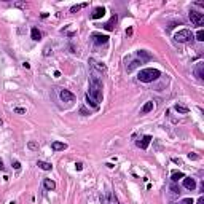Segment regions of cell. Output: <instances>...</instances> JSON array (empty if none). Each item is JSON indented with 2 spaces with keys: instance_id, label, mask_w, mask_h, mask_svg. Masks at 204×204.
Here are the masks:
<instances>
[{
  "instance_id": "cell-1",
  "label": "cell",
  "mask_w": 204,
  "mask_h": 204,
  "mask_svg": "<svg viewBox=\"0 0 204 204\" xmlns=\"http://www.w3.org/2000/svg\"><path fill=\"white\" fill-rule=\"evenodd\" d=\"M88 96L91 99H94L98 104L102 100V81L99 80V76H91Z\"/></svg>"
},
{
  "instance_id": "cell-2",
  "label": "cell",
  "mask_w": 204,
  "mask_h": 204,
  "mask_svg": "<svg viewBox=\"0 0 204 204\" xmlns=\"http://www.w3.org/2000/svg\"><path fill=\"white\" fill-rule=\"evenodd\" d=\"M161 76V72L158 69H142L139 72V81H142V83H152V81L158 80Z\"/></svg>"
},
{
  "instance_id": "cell-3",
  "label": "cell",
  "mask_w": 204,
  "mask_h": 204,
  "mask_svg": "<svg viewBox=\"0 0 204 204\" xmlns=\"http://www.w3.org/2000/svg\"><path fill=\"white\" fill-rule=\"evenodd\" d=\"M174 38H176V42H178V43H188V42H191V40L195 38V35H193L191 30L182 29V30H178V32H176Z\"/></svg>"
},
{
  "instance_id": "cell-4",
  "label": "cell",
  "mask_w": 204,
  "mask_h": 204,
  "mask_svg": "<svg viewBox=\"0 0 204 204\" xmlns=\"http://www.w3.org/2000/svg\"><path fill=\"white\" fill-rule=\"evenodd\" d=\"M188 18H190V21L193 26H201L204 24V14L200 13V11H196V10H191L190 13H188Z\"/></svg>"
},
{
  "instance_id": "cell-5",
  "label": "cell",
  "mask_w": 204,
  "mask_h": 204,
  "mask_svg": "<svg viewBox=\"0 0 204 204\" xmlns=\"http://www.w3.org/2000/svg\"><path fill=\"white\" fill-rule=\"evenodd\" d=\"M59 98L62 99L64 102H69V104L75 102V94L70 93L69 89H61V91H59Z\"/></svg>"
},
{
  "instance_id": "cell-6",
  "label": "cell",
  "mask_w": 204,
  "mask_h": 204,
  "mask_svg": "<svg viewBox=\"0 0 204 204\" xmlns=\"http://www.w3.org/2000/svg\"><path fill=\"white\" fill-rule=\"evenodd\" d=\"M91 40H93L94 45H105L107 42H109V35H102V34H93L91 35Z\"/></svg>"
},
{
  "instance_id": "cell-7",
  "label": "cell",
  "mask_w": 204,
  "mask_h": 204,
  "mask_svg": "<svg viewBox=\"0 0 204 204\" xmlns=\"http://www.w3.org/2000/svg\"><path fill=\"white\" fill-rule=\"evenodd\" d=\"M183 187H185L187 190L193 191L196 188V180L193 177H183Z\"/></svg>"
},
{
  "instance_id": "cell-8",
  "label": "cell",
  "mask_w": 204,
  "mask_h": 204,
  "mask_svg": "<svg viewBox=\"0 0 204 204\" xmlns=\"http://www.w3.org/2000/svg\"><path fill=\"white\" fill-rule=\"evenodd\" d=\"M150 142H152V136H144V137H140L139 140H137V147L142 150H145L147 147L150 145Z\"/></svg>"
},
{
  "instance_id": "cell-9",
  "label": "cell",
  "mask_w": 204,
  "mask_h": 204,
  "mask_svg": "<svg viewBox=\"0 0 204 204\" xmlns=\"http://www.w3.org/2000/svg\"><path fill=\"white\" fill-rule=\"evenodd\" d=\"M137 59L142 61V62H147V61H152V54L145 50H139L137 51Z\"/></svg>"
},
{
  "instance_id": "cell-10",
  "label": "cell",
  "mask_w": 204,
  "mask_h": 204,
  "mask_svg": "<svg viewBox=\"0 0 204 204\" xmlns=\"http://www.w3.org/2000/svg\"><path fill=\"white\" fill-rule=\"evenodd\" d=\"M89 64L93 65L94 69H98L99 72H107V65L104 62H98V61H94V59H89Z\"/></svg>"
},
{
  "instance_id": "cell-11",
  "label": "cell",
  "mask_w": 204,
  "mask_h": 204,
  "mask_svg": "<svg viewBox=\"0 0 204 204\" xmlns=\"http://www.w3.org/2000/svg\"><path fill=\"white\" fill-rule=\"evenodd\" d=\"M104 14H105V8H104V7H98V8H94V11H93V14H91V18H93V19H100Z\"/></svg>"
},
{
  "instance_id": "cell-12",
  "label": "cell",
  "mask_w": 204,
  "mask_h": 204,
  "mask_svg": "<svg viewBox=\"0 0 204 204\" xmlns=\"http://www.w3.org/2000/svg\"><path fill=\"white\" fill-rule=\"evenodd\" d=\"M195 75H196L200 80H202V78H204V62H198V64H196Z\"/></svg>"
},
{
  "instance_id": "cell-13",
  "label": "cell",
  "mask_w": 204,
  "mask_h": 204,
  "mask_svg": "<svg viewBox=\"0 0 204 204\" xmlns=\"http://www.w3.org/2000/svg\"><path fill=\"white\" fill-rule=\"evenodd\" d=\"M116 21H118V18H116V14H113V16L110 18V21L107 22V24H104V29H107V30H113Z\"/></svg>"
},
{
  "instance_id": "cell-14",
  "label": "cell",
  "mask_w": 204,
  "mask_h": 204,
  "mask_svg": "<svg viewBox=\"0 0 204 204\" xmlns=\"http://www.w3.org/2000/svg\"><path fill=\"white\" fill-rule=\"evenodd\" d=\"M51 148H53L54 152H59V150H65L67 148V144H64V142H53V144H51Z\"/></svg>"
},
{
  "instance_id": "cell-15",
  "label": "cell",
  "mask_w": 204,
  "mask_h": 204,
  "mask_svg": "<svg viewBox=\"0 0 204 204\" xmlns=\"http://www.w3.org/2000/svg\"><path fill=\"white\" fill-rule=\"evenodd\" d=\"M152 110H153V102L148 100V102H145V105L140 109V115H147V113H150Z\"/></svg>"
},
{
  "instance_id": "cell-16",
  "label": "cell",
  "mask_w": 204,
  "mask_h": 204,
  "mask_svg": "<svg viewBox=\"0 0 204 204\" xmlns=\"http://www.w3.org/2000/svg\"><path fill=\"white\" fill-rule=\"evenodd\" d=\"M140 64H144V62H142V61H139V59H134V61H132V62H131L129 65H126V70H128V74H129V72H132V70H134L136 67H139Z\"/></svg>"
},
{
  "instance_id": "cell-17",
  "label": "cell",
  "mask_w": 204,
  "mask_h": 204,
  "mask_svg": "<svg viewBox=\"0 0 204 204\" xmlns=\"http://www.w3.org/2000/svg\"><path fill=\"white\" fill-rule=\"evenodd\" d=\"M43 187L51 191V190H54V188H56V182L51 180V178H45V180H43Z\"/></svg>"
},
{
  "instance_id": "cell-18",
  "label": "cell",
  "mask_w": 204,
  "mask_h": 204,
  "mask_svg": "<svg viewBox=\"0 0 204 204\" xmlns=\"http://www.w3.org/2000/svg\"><path fill=\"white\" fill-rule=\"evenodd\" d=\"M185 176H183V172H180V171H174L172 172V176H171V180H172V183H176V182H178L180 178H183Z\"/></svg>"
},
{
  "instance_id": "cell-19",
  "label": "cell",
  "mask_w": 204,
  "mask_h": 204,
  "mask_svg": "<svg viewBox=\"0 0 204 204\" xmlns=\"http://www.w3.org/2000/svg\"><path fill=\"white\" fill-rule=\"evenodd\" d=\"M30 35H32V40H35V42H38V40H42V32L37 29V27H34L32 30H30Z\"/></svg>"
},
{
  "instance_id": "cell-20",
  "label": "cell",
  "mask_w": 204,
  "mask_h": 204,
  "mask_svg": "<svg viewBox=\"0 0 204 204\" xmlns=\"http://www.w3.org/2000/svg\"><path fill=\"white\" fill-rule=\"evenodd\" d=\"M37 166L40 167V169H43V171H51V169H53V166H51L50 163H46V161H37Z\"/></svg>"
},
{
  "instance_id": "cell-21",
  "label": "cell",
  "mask_w": 204,
  "mask_h": 204,
  "mask_svg": "<svg viewBox=\"0 0 204 204\" xmlns=\"http://www.w3.org/2000/svg\"><path fill=\"white\" fill-rule=\"evenodd\" d=\"M174 109H176V112H178V113H183V115L190 112V110H188V107H185V105H180V104H176V105H174Z\"/></svg>"
},
{
  "instance_id": "cell-22",
  "label": "cell",
  "mask_w": 204,
  "mask_h": 204,
  "mask_svg": "<svg viewBox=\"0 0 204 204\" xmlns=\"http://www.w3.org/2000/svg\"><path fill=\"white\" fill-rule=\"evenodd\" d=\"M27 147H29V150H32V152H38V148H40V145L35 140H29Z\"/></svg>"
},
{
  "instance_id": "cell-23",
  "label": "cell",
  "mask_w": 204,
  "mask_h": 204,
  "mask_svg": "<svg viewBox=\"0 0 204 204\" xmlns=\"http://www.w3.org/2000/svg\"><path fill=\"white\" fill-rule=\"evenodd\" d=\"M88 7V3H80V5H74L72 8H70V11L72 13H76V11H80V10H83V8H86Z\"/></svg>"
},
{
  "instance_id": "cell-24",
  "label": "cell",
  "mask_w": 204,
  "mask_h": 204,
  "mask_svg": "<svg viewBox=\"0 0 204 204\" xmlns=\"http://www.w3.org/2000/svg\"><path fill=\"white\" fill-rule=\"evenodd\" d=\"M86 104H88V105H91V107H93V109H98V107H99V104H98V102H96L94 99H91L88 94H86Z\"/></svg>"
},
{
  "instance_id": "cell-25",
  "label": "cell",
  "mask_w": 204,
  "mask_h": 204,
  "mask_svg": "<svg viewBox=\"0 0 204 204\" xmlns=\"http://www.w3.org/2000/svg\"><path fill=\"white\" fill-rule=\"evenodd\" d=\"M196 40L198 42H204V30H198V34H196Z\"/></svg>"
},
{
  "instance_id": "cell-26",
  "label": "cell",
  "mask_w": 204,
  "mask_h": 204,
  "mask_svg": "<svg viewBox=\"0 0 204 204\" xmlns=\"http://www.w3.org/2000/svg\"><path fill=\"white\" fill-rule=\"evenodd\" d=\"M13 112H14V113H19V115H22V113H26V109H22V107H14V109H13Z\"/></svg>"
},
{
  "instance_id": "cell-27",
  "label": "cell",
  "mask_w": 204,
  "mask_h": 204,
  "mask_svg": "<svg viewBox=\"0 0 204 204\" xmlns=\"http://www.w3.org/2000/svg\"><path fill=\"white\" fill-rule=\"evenodd\" d=\"M180 204H195V201L191 200V198H185V200H182Z\"/></svg>"
},
{
  "instance_id": "cell-28",
  "label": "cell",
  "mask_w": 204,
  "mask_h": 204,
  "mask_svg": "<svg viewBox=\"0 0 204 204\" xmlns=\"http://www.w3.org/2000/svg\"><path fill=\"white\" fill-rule=\"evenodd\" d=\"M109 204H118V200H116L115 195H110V201H109Z\"/></svg>"
},
{
  "instance_id": "cell-29",
  "label": "cell",
  "mask_w": 204,
  "mask_h": 204,
  "mask_svg": "<svg viewBox=\"0 0 204 204\" xmlns=\"http://www.w3.org/2000/svg\"><path fill=\"white\" fill-rule=\"evenodd\" d=\"M75 169L76 171H81V169H83V163H80V161L75 163Z\"/></svg>"
},
{
  "instance_id": "cell-30",
  "label": "cell",
  "mask_w": 204,
  "mask_h": 204,
  "mask_svg": "<svg viewBox=\"0 0 204 204\" xmlns=\"http://www.w3.org/2000/svg\"><path fill=\"white\" fill-rule=\"evenodd\" d=\"M13 167H14V169H19V167H21V164H19V161H13Z\"/></svg>"
},
{
  "instance_id": "cell-31",
  "label": "cell",
  "mask_w": 204,
  "mask_h": 204,
  "mask_svg": "<svg viewBox=\"0 0 204 204\" xmlns=\"http://www.w3.org/2000/svg\"><path fill=\"white\" fill-rule=\"evenodd\" d=\"M188 158H190V160H198V155H195V153H190V155H188Z\"/></svg>"
},
{
  "instance_id": "cell-32",
  "label": "cell",
  "mask_w": 204,
  "mask_h": 204,
  "mask_svg": "<svg viewBox=\"0 0 204 204\" xmlns=\"http://www.w3.org/2000/svg\"><path fill=\"white\" fill-rule=\"evenodd\" d=\"M172 193H176V195H177V193H180V191H178V188L174 185V183H172Z\"/></svg>"
},
{
  "instance_id": "cell-33",
  "label": "cell",
  "mask_w": 204,
  "mask_h": 204,
  "mask_svg": "<svg viewBox=\"0 0 204 204\" xmlns=\"http://www.w3.org/2000/svg\"><path fill=\"white\" fill-rule=\"evenodd\" d=\"M126 35H128V37H131V35H132V27H129L126 30Z\"/></svg>"
},
{
  "instance_id": "cell-34",
  "label": "cell",
  "mask_w": 204,
  "mask_h": 204,
  "mask_svg": "<svg viewBox=\"0 0 204 204\" xmlns=\"http://www.w3.org/2000/svg\"><path fill=\"white\" fill-rule=\"evenodd\" d=\"M80 113H81V115H86V113H88V112H86V109H85V107H81V109H80Z\"/></svg>"
},
{
  "instance_id": "cell-35",
  "label": "cell",
  "mask_w": 204,
  "mask_h": 204,
  "mask_svg": "<svg viewBox=\"0 0 204 204\" xmlns=\"http://www.w3.org/2000/svg\"><path fill=\"white\" fill-rule=\"evenodd\" d=\"M0 171H5V166H3V161L0 160Z\"/></svg>"
},
{
  "instance_id": "cell-36",
  "label": "cell",
  "mask_w": 204,
  "mask_h": 204,
  "mask_svg": "<svg viewBox=\"0 0 204 204\" xmlns=\"http://www.w3.org/2000/svg\"><path fill=\"white\" fill-rule=\"evenodd\" d=\"M196 204H204V198L201 196V198H200V200H198V202H196Z\"/></svg>"
},
{
  "instance_id": "cell-37",
  "label": "cell",
  "mask_w": 204,
  "mask_h": 204,
  "mask_svg": "<svg viewBox=\"0 0 204 204\" xmlns=\"http://www.w3.org/2000/svg\"><path fill=\"white\" fill-rule=\"evenodd\" d=\"M22 67H24V69H29V67H30V64H29V62H24V64H22Z\"/></svg>"
},
{
  "instance_id": "cell-38",
  "label": "cell",
  "mask_w": 204,
  "mask_h": 204,
  "mask_svg": "<svg viewBox=\"0 0 204 204\" xmlns=\"http://www.w3.org/2000/svg\"><path fill=\"white\" fill-rule=\"evenodd\" d=\"M54 76H56V78H59V76H61V72H58V70H56V72H54Z\"/></svg>"
}]
</instances>
